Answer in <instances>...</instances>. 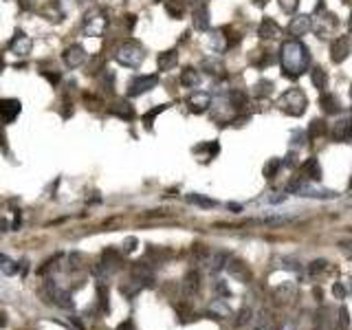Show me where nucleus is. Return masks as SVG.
I'll return each mask as SVG.
<instances>
[{
  "mask_svg": "<svg viewBox=\"0 0 352 330\" xmlns=\"http://www.w3.org/2000/svg\"><path fill=\"white\" fill-rule=\"evenodd\" d=\"M280 62L288 77H299L308 68L311 55H308V49L299 40H288L280 49Z\"/></svg>",
  "mask_w": 352,
  "mask_h": 330,
  "instance_id": "obj_1",
  "label": "nucleus"
},
{
  "mask_svg": "<svg viewBox=\"0 0 352 330\" xmlns=\"http://www.w3.org/2000/svg\"><path fill=\"white\" fill-rule=\"evenodd\" d=\"M112 55H115L117 64L126 66V68H139L145 60L143 46L137 44V42H121V44H117Z\"/></svg>",
  "mask_w": 352,
  "mask_h": 330,
  "instance_id": "obj_2",
  "label": "nucleus"
},
{
  "mask_svg": "<svg viewBox=\"0 0 352 330\" xmlns=\"http://www.w3.org/2000/svg\"><path fill=\"white\" fill-rule=\"evenodd\" d=\"M306 106H308L306 95H304L299 88H288V91L280 97V108L286 112V115L299 117V115H304Z\"/></svg>",
  "mask_w": 352,
  "mask_h": 330,
  "instance_id": "obj_3",
  "label": "nucleus"
},
{
  "mask_svg": "<svg viewBox=\"0 0 352 330\" xmlns=\"http://www.w3.org/2000/svg\"><path fill=\"white\" fill-rule=\"evenodd\" d=\"M121 268V253L117 249L108 247L101 251V258H99V264L95 266V273L99 280H108L112 273H117Z\"/></svg>",
  "mask_w": 352,
  "mask_h": 330,
  "instance_id": "obj_4",
  "label": "nucleus"
},
{
  "mask_svg": "<svg viewBox=\"0 0 352 330\" xmlns=\"http://www.w3.org/2000/svg\"><path fill=\"white\" fill-rule=\"evenodd\" d=\"M108 29V18L104 11H99V9H93V11L86 13V18H84L82 22V31L86 33L88 37H101Z\"/></svg>",
  "mask_w": 352,
  "mask_h": 330,
  "instance_id": "obj_5",
  "label": "nucleus"
},
{
  "mask_svg": "<svg viewBox=\"0 0 352 330\" xmlns=\"http://www.w3.org/2000/svg\"><path fill=\"white\" fill-rule=\"evenodd\" d=\"M159 84L157 75H134L128 82V97H141Z\"/></svg>",
  "mask_w": 352,
  "mask_h": 330,
  "instance_id": "obj_6",
  "label": "nucleus"
},
{
  "mask_svg": "<svg viewBox=\"0 0 352 330\" xmlns=\"http://www.w3.org/2000/svg\"><path fill=\"white\" fill-rule=\"evenodd\" d=\"M62 60H64V64H66L68 68H79V66L88 60V53H86V49H84L82 44H70L68 49H64Z\"/></svg>",
  "mask_w": 352,
  "mask_h": 330,
  "instance_id": "obj_7",
  "label": "nucleus"
},
{
  "mask_svg": "<svg viewBox=\"0 0 352 330\" xmlns=\"http://www.w3.org/2000/svg\"><path fill=\"white\" fill-rule=\"evenodd\" d=\"M9 49H11V53L18 55V58H27V55L31 53V49H33V42L22 31H16V35L9 40Z\"/></svg>",
  "mask_w": 352,
  "mask_h": 330,
  "instance_id": "obj_8",
  "label": "nucleus"
},
{
  "mask_svg": "<svg viewBox=\"0 0 352 330\" xmlns=\"http://www.w3.org/2000/svg\"><path fill=\"white\" fill-rule=\"evenodd\" d=\"M46 293H49L51 299H55V304H58L60 308H66V310H73L75 308V301L70 299V293L58 289L53 280H46Z\"/></svg>",
  "mask_w": 352,
  "mask_h": 330,
  "instance_id": "obj_9",
  "label": "nucleus"
},
{
  "mask_svg": "<svg viewBox=\"0 0 352 330\" xmlns=\"http://www.w3.org/2000/svg\"><path fill=\"white\" fill-rule=\"evenodd\" d=\"M350 55V35H339L330 44V60L335 64H341Z\"/></svg>",
  "mask_w": 352,
  "mask_h": 330,
  "instance_id": "obj_10",
  "label": "nucleus"
},
{
  "mask_svg": "<svg viewBox=\"0 0 352 330\" xmlns=\"http://www.w3.org/2000/svg\"><path fill=\"white\" fill-rule=\"evenodd\" d=\"M20 101L18 99H0V119L4 124H11L18 115H20Z\"/></svg>",
  "mask_w": 352,
  "mask_h": 330,
  "instance_id": "obj_11",
  "label": "nucleus"
},
{
  "mask_svg": "<svg viewBox=\"0 0 352 330\" xmlns=\"http://www.w3.org/2000/svg\"><path fill=\"white\" fill-rule=\"evenodd\" d=\"M187 106H190V110H194V112H205L211 106V95L209 93H203V91L192 93V95L187 97Z\"/></svg>",
  "mask_w": 352,
  "mask_h": 330,
  "instance_id": "obj_12",
  "label": "nucleus"
},
{
  "mask_svg": "<svg viewBox=\"0 0 352 330\" xmlns=\"http://www.w3.org/2000/svg\"><path fill=\"white\" fill-rule=\"evenodd\" d=\"M313 27L311 22V16H306V13H299V16H295L293 20L288 22V33L290 35H304V33H308Z\"/></svg>",
  "mask_w": 352,
  "mask_h": 330,
  "instance_id": "obj_13",
  "label": "nucleus"
},
{
  "mask_svg": "<svg viewBox=\"0 0 352 330\" xmlns=\"http://www.w3.org/2000/svg\"><path fill=\"white\" fill-rule=\"evenodd\" d=\"M332 139L341 141V143H350L352 141V119H341L332 128Z\"/></svg>",
  "mask_w": 352,
  "mask_h": 330,
  "instance_id": "obj_14",
  "label": "nucleus"
},
{
  "mask_svg": "<svg viewBox=\"0 0 352 330\" xmlns=\"http://www.w3.org/2000/svg\"><path fill=\"white\" fill-rule=\"evenodd\" d=\"M110 112L115 117H119V119H124V121H132L134 119V106H130V101H126V99H119V101L112 103Z\"/></svg>",
  "mask_w": 352,
  "mask_h": 330,
  "instance_id": "obj_15",
  "label": "nucleus"
},
{
  "mask_svg": "<svg viewBox=\"0 0 352 330\" xmlns=\"http://www.w3.org/2000/svg\"><path fill=\"white\" fill-rule=\"evenodd\" d=\"M192 16H194V29H198V31L209 29V9L205 7V4H196Z\"/></svg>",
  "mask_w": 352,
  "mask_h": 330,
  "instance_id": "obj_16",
  "label": "nucleus"
},
{
  "mask_svg": "<svg viewBox=\"0 0 352 330\" xmlns=\"http://www.w3.org/2000/svg\"><path fill=\"white\" fill-rule=\"evenodd\" d=\"M178 64V53L174 49L172 51H163V53H159V60H157V66H159V70H172L174 66Z\"/></svg>",
  "mask_w": 352,
  "mask_h": 330,
  "instance_id": "obj_17",
  "label": "nucleus"
},
{
  "mask_svg": "<svg viewBox=\"0 0 352 330\" xmlns=\"http://www.w3.org/2000/svg\"><path fill=\"white\" fill-rule=\"evenodd\" d=\"M257 35L264 37V40L278 37V35H280V27H278V22L271 20V18H264V20H262V25L257 27Z\"/></svg>",
  "mask_w": 352,
  "mask_h": 330,
  "instance_id": "obj_18",
  "label": "nucleus"
},
{
  "mask_svg": "<svg viewBox=\"0 0 352 330\" xmlns=\"http://www.w3.org/2000/svg\"><path fill=\"white\" fill-rule=\"evenodd\" d=\"M200 66H203V70L207 75H211V77H220V75H224V64H223V60H218V58H205Z\"/></svg>",
  "mask_w": 352,
  "mask_h": 330,
  "instance_id": "obj_19",
  "label": "nucleus"
},
{
  "mask_svg": "<svg viewBox=\"0 0 352 330\" xmlns=\"http://www.w3.org/2000/svg\"><path fill=\"white\" fill-rule=\"evenodd\" d=\"M181 84L185 88H198V84H200L198 70L192 68V66H185V68L181 70Z\"/></svg>",
  "mask_w": 352,
  "mask_h": 330,
  "instance_id": "obj_20",
  "label": "nucleus"
},
{
  "mask_svg": "<svg viewBox=\"0 0 352 330\" xmlns=\"http://www.w3.org/2000/svg\"><path fill=\"white\" fill-rule=\"evenodd\" d=\"M183 289L187 295H196L200 291V273L198 271H190L183 280Z\"/></svg>",
  "mask_w": 352,
  "mask_h": 330,
  "instance_id": "obj_21",
  "label": "nucleus"
},
{
  "mask_svg": "<svg viewBox=\"0 0 352 330\" xmlns=\"http://www.w3.org/2000/svg\"><path fill=\"white\" fill-rule=\"evenodd\" d=\"M227 260H229V256H227V253H223V251L211 253V258L207 260L209 273H218V271H223V268L227 266Z\"/></svg>",
  "mask_w": 352,
  "mask_h": 330,
  "instance_id": "obj_22",
  "label": "nucleus"
},
{
  "mask_svg": "<svg viewBox=\"0 0 352 330\" xmlns=\"http://www.w3.org/2000/svg\"><path fill=\"white\" fill-rule=\"evenodd\" d=\"M302 172L306 174L308 178H313V181H319L321 178V165H319L317 157H311L306 163L302 165Z\"/></svg>",
  "mask_w": 352,
  "mask_h": 330,
  "instance_id": "obj_23",
  "label": "nucleus"
},
{
  "mask_svg": "<svg viewBox=\"0 0 352 330\" xmlns=\"http://www.w3.org/2000/svg\"><path fill=\"white\" fill-rule=\"evenodd\" d=\"M319 103H321L323 112H328V115H335L337 110H339V99H337L335 95H321V99H319Z\"/></svg>",
  "mask_w": 352,
  "mask_h": 330,
  "instance_id": "obj_24",
  "label": "nucleus"
},
{
  "mask_svg": "<svg viewBox=\"0 0 352 330\" xmlns=\"http://www.w3.org/2000/svg\"><path fill=\"white\" fill-rule=\"evenodd\" d=\"M311 79H313V84L317 86V91H323V88L328 86V75H326V70H323L321 66H317V68L311 70Z\"/></svg>",
  "mask_w": 352,
  "mask_h": 330,
  "instance_id": "obj_25",
  "label": "nucleus"
},
{
  "mask_svg": "<svg viewBox=\"0 0 352 330\" xmlns=\"http://www.w3.org/2000/svg\"><path fill=\"white\" fill-rule=\"evenodd\" d=\"M187 202L198 205V207H203V209H211V207H216V200H211V198H207V196H200V194H187Z\"/></svg>",
  "mask_w": 352,
  "mask_h": 330,
  "instance_id": "obj_26",
  "label": "nucleus"
},
{
  "mask_svg": "<svg viewBox=\"0 0 352 330\" xmlns=\"http://www.w3.org/2000/svg\"><path fill=\"white\" fill-rule=\"evenodd\" d=\"M227 268H229V273H231V275H236V277H242V280H247V277H249L245 264L238 262V260H227Z\"/></svg>",
  "mask_w": 352,
  "mask_h": 330,
  "instance_id": "obj_27",
  "label": "nucleus"
},
{
  "mask_svg": "<svg viewBox=\"0 0 352 330\" xmlns=\"http://www.w3.org/2000/svg\"><path fill=\"white\" fill-rule=\"evenodd\" d=\"M165 108H167V103H159V106H154L152 110H148V112H145V115H143V124H145V126H148V128H150V126L154 124V119H157V117L161 115V112L165 110Z\"/></svg>",
  "mask_w": 352,
  "mask_h": 330,
  "instance_id": "obj_28",
  "label": "nucleus"
},
{
  "mask_svg": "<svg viewBox=\"0 0 352 330\" xmlns=\"http://www.w3.org/2000/svg\"><path fill=\"white\" fill-rule=\"evenodd\" d=\"M293 220V216H271V218H262V223L269 225V227H280V225H288Z\"/></svg>",
  "mask_w": 352,
  "mask_h": 330,
  "instance_id": "obj_29",
  "label": "nucleus"
},
{
  "mask_svg": "<svg viewBox=\"0 0 352 330\" xmlns=\"http://www.w3.org/2000/svg\"><path fill=\"white\" fill-rule=\"evenodd\" d=\"M97 297H99V308L108 313L110 310V304H108V289L106 284H97Z\"/></svg>",
  "mask_w": 352,
  "mask_h": 330,
  "instance_id": "obj_30",
  "label": "nucleus"
},
{
  "mask_svg": "<svg viewBox=\"0 0 352 330\" xmlns=\"http://www.w3.org/2000/svg\"><path fill=\"white\" fill-rule=\"evenodd\" d=\"M323 132H326V121L313 119V121H311V128H308V134H311V139H315V136H321Z\"/></svg>",
  "mask_w": 352,
  "mask_h": 330,
  "instance_id": "obj_31",
  "label": "nucleus"
},
{
  "mask_svg": "<svg viewBox=\"0 0 352 330\" xmlns=\"http://www.w3.org/2000/svg\"><path fill=\"white\" fill-rule=\"evenodd\" d=\"M350 326V313L346 306H341L339 308V319H337V328L335 330H348Z\"/></svg>",
  "mask_w": 352,
  "mask_h": 330,
  "instance_id": "obj_32",
  "label": "nucleus"
},
{
  "mask_svg": "<svg viewBox=\"0 0 352 330\" xmlns=\"http://www.w3.org/2000/svg\"><path fill=\"white\" fill-rule=\"evenodd\" d=\"M282 165H284V163H282V159H271V161L264 165V176H266V178H273L275 174H278V169L282 167Z\"/></svg>",
  "mask_w": 352,
  "mask_h": 330,
  "instance_id": "obj_33",
  "label": "nucleus"
},
{
  "mask_svg": "<svg viewBox=\"0 0 352 330\" xmlns=\"http://www.w3.org/2000/svg\"><path fill=\"white\" fill-rule=\"evenodd\" d=\"M326 268H328L326 260H313L311 266H308V271H311V275H319V273H323Z\"/></svg>",
  "mask_w": 352,
  "mask_h": 330,
  "instance_id": "obj_34",
  "label": "nucleus"
},
{
  "mask_svg": "<svg viewBox=\"0 0 352 330\" xmlns=\"http://www.w3.org/2000/svg\"><path fill=\"white\" fill-rule=\"evenodd\" d=\"M211 46H214L216 51H223L224 49V35H223V31H214V33H211Z\"/></svg>",
  "mask_w": 352,
  "mask_h": 330,
  "instance_id": "obj_35",
  "label": "nucleus"
},
{
  "mask_svg": "<svg viewBox=\"0 0 352 330\" xmlns=\"http://www.w3.org/2000/svg\"><path fill=\"white\" fill-rule=\"evenodd\" d=\"M0 268H2V273H4V275H16V273L20 271V264H18V262H11V260H7L4 264H0Z\"/></svg>",
  "mask_w": 352,
  "mask_h": 330,
  "instance_id": "obj_36",
  "label": "nucleus"
},
{
  "mask_svg": "<svg viewBox=\"0 0 352 330\" xmlns=\"http://www.w3.org/2000/svg\"><path fill=\"white\" fill-rule=\"evenodd\" d=\"M290 145H293V148H304V145H306V134H304L302 130H295V132H293V141H290Z\"/></svg>",
  "mask_w": 352,
  "mask_h": 330,
  "instance_id": "obj_37",
  "label": "nucleus"
},
{
  "mask_svg": "<svg viewBox=\"0 0 352 330\" xmlns=\"http://www.w3.org/2000/svg\"><path fill=\"white\" fill-rule=\"evenodd\" d=\"M137 244H139V240L134 238V235H128V238L124 240V253H134V249H137Z\"/></svg>",
  "mask_w": 352,
  "mask_h": 330,
  "instance_id": "obj_38",
  "label": "nucleus"
},
{
  "mask_svg": "<svg viewBox=\"0 0 352 330\" xmlns=\"http://www.w3.org/2000/svg\"><path fill=\"white\" fill-rule=\"evenodd\" d=\"M278 295L282 297V299H290V297L295 295V284H284L278 289Z\"/></svg>",
  "mask_w": 352,
  "mask_h": 330,
  "instance_id": "obj_39",
  "label": "nucleus"
},
{
  "mask_svg": "<svg viewBox=\"0 0 352 330\" xmlns=\"http://www.w3.org/2000/svg\"><path fill=\"white\" fill-rule=\"evenodd\" d=\"M251 310H249V308H242L240 310V315H238V319H236V326H245V324H249V322H251Z\"/></svg>",
  "mask_w": 352,
  "mask_h": 330,
  "instance_id": "obj_40",
  "label": "nucleus"
},
{
  "mask_svg": "<svg viewBox=\"0 0 352 330\" xmlns=\"http://www.w3.org/2000/svg\"><path fill=\"white\" fill-rule=\"evenodd\" d=\"M79 266H82V256H79V253H70L68 256V268L70 271H77Z\"/></svg>",
  "mask_w": 352,
  "mask_h": 330,
  "instance_id": "obj_41",
  "label": "nucleus"
},
{
  "mask_svg": "<svg viewBox=\"0 0 352 330\" xmlns=\"http://www.w3.org/2000/svg\"><path fill=\"white\" fill-rule=\"evenodd\" d=\"M211 310H216V313H220V315H229V313H231V310H229V306L223 304V299L214 301V304H211Z\"/></svg>",
  "mask_w": 352,
  "mask_h": 330,
  "instance_id": "obj_42",
  "label": "nucleus"
},
{
  "mask_svg": "<svg viewBox=\"0 0 352 330\" xmlns=\"http://www.w3.org/2000/svg\"><path fill=\"white\" fill-rule=\"evenodd\" d=\"M332 295H335L337 299H344V297H346V289H344V284H341V282H335V286H332Z\"/></svg>",
  "mask_w": 352,
  "mask_h": 330,
  "instance_id": "obj_43",
  "label": "nucleus"
},
{
  "mask_svg": "<svg viewBox=\"0 0 352 330\" xmlns=\"http://www.w3.org/2000/svg\"><path fill=\"white\" fill-rule=\"evenodd\" d=\"M269 91H271V82H260V84L256 86V93H257V95H262V93L266 95Z\"/></svg>",
  "mask_w": 352,
  "mask_h": 330,
  "instance_id": "obj_44",
  "label": "nucleus"
},
{
  "mask_svg": "<svg viewBox=\"0 0 352 330\" xmlns=\"http://www.w3.org/2000/svg\"><path fill=\"white\" fill-rule=\"evenodd\" d=\"M104 84H106V91L110 93L112 91V73H110V70H106V73H104Z\"/></svg>",
  "mask_w": 352,
  "mask_h": 330,
  "instance_id": "obj_45",
  "label": "nucleus"
},
{
  "mask_svg": "<svg viewBox=\"0 0 352 330\" xmlns=\"http://www.w3.org/2000/svg\"><path fill=\"white\" fill-rule=\"evenodd\" d=\"M42 75H44V77L49 79L53 86H58V84H60V75H55V73H42Z\"/></svg>",
  "mask_w": 352,
  "mask_h": 330,
  "instance_id": "obj_46",
  "label": "nucleus"
},
{
  "mask_svg": "<svg viewBox=\"0 0 352 330\" xmlns=\"http://www.w3.org/2000/svg\"><path fill=\"white\" fill-rule=\"evenodd\" d=\"M216 291H218V293H223L224 297H229V289H227V284H224V282H218V284H216Z\"/></svg>",
  "mask_w": 352,
  "mask_h": 330,
  "instance_id": "obj_47",
  "label": "nucleus"
},
{
  "mask_svg": "<svg viewBox=\"0 0 352 330\" xmlns=\"http://www.w3.org/2000/svg\"><path fill=\"white\" fill-rule=\"evenodd\" d=\"M117 330H134V324L130 322V319H126L124 324H119V326H117Z\"/></svg>",
  "mask_w": 352,
  "mask_h": 330,
  "instance_id": "obj_48",
  "label": "nucleus"
},
{
  "mask_svg": "<svg viewBox=\"0 0 352 330\" xmlns=\"http://www.w3.org/2000/svg\"><path fill=\"white\" fill-rule=\"evenodd\" d=\"M167 11H170V13H172V16H174V18H176V20H178V18H181V9H178V7H174V4H172V2H170V4H167Z\"/></svg>",
  "mask_w": 352,
  "mask_h": 330,
  "instance_id": "obj_49",
  "label": "nucleus"
},
{
  "mask_svg": "<svg viewBox=\"0 0 352 330\" xmlns=\"http://www.w3.org/2000/svg\"><path fill=\"white\" fill-rule=\"evenodd\" d=\"M229 209L236 211V214H238V211H242V207H240V205H236V202H229Z\"/></svg>",
  "mask_w": 352,
  "mask_h": 330,
  "instance_id": "obj_50",
  "label": "nucleus"
},
{
  "mask_svg": "<svg viewBox=\"0 0 352 330\" xmlns=\"http://www.w3.org/2000/svg\"><path fill=\"white\" fill-rule=\"evenodd\" d=\"M284 198H286V196H284V194H282V196H271V198H269V200H271V202H282V200H284Z\"/></svg>",
  "mask_w": 352,
  "mask_h": 330,
  "instance_id": "obj_51",
  "label": "nucleus"
},
{
  "mask_svg": "<svg viewBox=\"0 0 352 330\" xmlns=\"http://www.w3.org/2000/svg\"><path fill=\"white\" fill-rule=\"evenodd\" d=\"M77 2H79V4H84V7H86V4H91L93 0H77Z\"/></svg>",
  "mask_w": 352,
  "mask_h": 330,
  "instance_id": "obj_52",
  "label": "nucleus"
},
{
  "mask_svg": "<svg viewBox=\"0 0 352 330\" xmlns=\"http://www.w3.org/2000/svg\"><path fill=\"white\" fill-rule=\"evenodd\" d=\"M9 260V258L7 256H2V253H0V264H4V262H7Z\"/></svg>",
  "mask_w": 352,
  "mask_h": 330,
  "instance_id": "obj_53",
  "label": "nucleus"
},
{
  "mask_svg": "<svg viewBox=\"0 0 352 330\" xmlns=\"http://www.w3.org/2000/svg\"><path fill=\"white\" fill-rule=\"evenodd\" d=\"M346 202H348V205L352 207V196H350V198H348V200H346Z\"/></svg>",
  "mask_w": 352,
  "mask_h": 330,
  "instance_id": "obj_54",
  "label": "nucleus"
},
{
  "mask_svg": "<svg viewBox=\"0 0 352 330\" xmlns=\"http://www.w3.org/2000/svg\"><path fill=\"white\" fill-rule=\"evenodd\" d=\"M256 330H266V328H264V326H260V328H256Z\"/></svg>",
  "mask_w": 352,
  "mask_h": 330,
  "instance_id": "obj_55",
  "label": "nucleus"
},
{
  "mask_svg": "<svg viewBox=\"0 0 352 330\" xmlns=\"http://www.w3.org/2000/svg\"><path fill=\"white\" fill-rule=\"evenodd\" d=\"M350 99H352V88H350Z\"/></svg>",
  "mask_w": 352,
  "mask_h": 330,
  "instance_id": "obj_56",
  "label": "nucleus"
},
{
  "mask_svg": "<svg viewBox=\"0 0 352 330\" xmlns=\"http://www.w3.org/2000/svg\"><path fill=\"white\" fill-rule=\"evenodd\" d=\"M350 187H352V181H350Z\"/></svg>",
  "mask_w": 352,
  "mask_h": 330,
  "instance_id": "obj_57",
  "label": "nucleus"
},
{
  "mask_svg": "<svg viewBox=\"0 0 352 330\" xmlns=\"http://www.w3.org/2000/svg\"><path fill=\"white\" fill-rule=\"evenodd\" d=\"M346 2H348V0H346Z\"/></svg>",
  "mask_w": 352,
  "mask_h": 330,
  "instance_id": "obj_58",
  "label": "nucleus"
}]
</instances>
